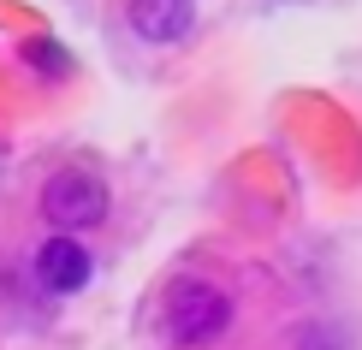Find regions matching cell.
<instances>
[{
	"instance_id": "277c9868",
	"label": "cell",
	"mask_w": 362,
	"mask_h": 350,
	"mask_svg": "<svg viewBox=\"0 0 362 350\" xmlns=\"http://www.w3.org/2000/svg\"><path fill=\"white\" fill-rule=\"evenodd\" d=\"M125 18H131V30H137L143 42L167 48V42H185V36H190V24H196V0H131Z\"/></svg>"
},
{
	"instance_id": "5b68a950",
	"label": "cell",
	"mask_w": 362,
	"mask_h": 350,
	"mask_svg": "<svg viewBox=\"0 0 362 350\" xmlns=\"http://www.w3.org/2000/svg\"><path fill=\"white\" fill-rule=\"evenodd\" d=\"M291 350H351V327H339V321H303L291 332Z\"/></svg>"
},
{
	"instance_id": "3957f363",
	"label": "cell",
	"mask_w": 362,
	"mask_h": 350,
	"mask_svg": "<svg viewBox=\"0 0 362 350\" xmlns=\"http://www.w3.org/2000/svg\"><path fill=\"white\" fill-rule=\"evenodd\" d=\"M30 273H36V285L48 297H71L89 285V273H95V262H89V250L78 238H48L36 255H30Z\"/></svg>"
},
{
	"instance_id": "7a4b0ae2",
	"label": "cell",
	"mask_w": 362,
	"mask_h": 350,
	"mask_svg": "<svg viewBox=\"0 0 362 350\" xmlns=\"http://www.w3.org/2000/svg\"><path fill=\"white\" fill-rule=\"evenodd\" d=\"M42 214L59 232H89V226L107 220V185L89 166H66V173H54L42 185Z\"/></svg>"
},
{
	"instance_id": "6da1fadb",
	"label": "cell",
	"mask_w": 362,
	"mask_h": 350,
	"mask_svg": "<svg viewBox=\"0 0 362 350\" xmlns=\"http://www.w3.org/2000/svg\"><path fill=\"white\" fill-rule=\"evenodd\" d=\"M232 327V297L208 279H178L167 291V332L173 344H214Z\"/></svg>"
},
{
	"instance_id": "8992f818",
	"label": "cell",
	"mask_w": 362,
	"mask_h": 350,
	"mask_svg": "<svg viewBox=\"0 0 362 350\" xmlns=\"http://www.w3.org/2000/svg\"><path fill=\"white\" fill-rule=\"evenodd\" d=\"M30 59H42V66H66L59 48H48V42H30Z\"/></svg>"
}]
</instances>
